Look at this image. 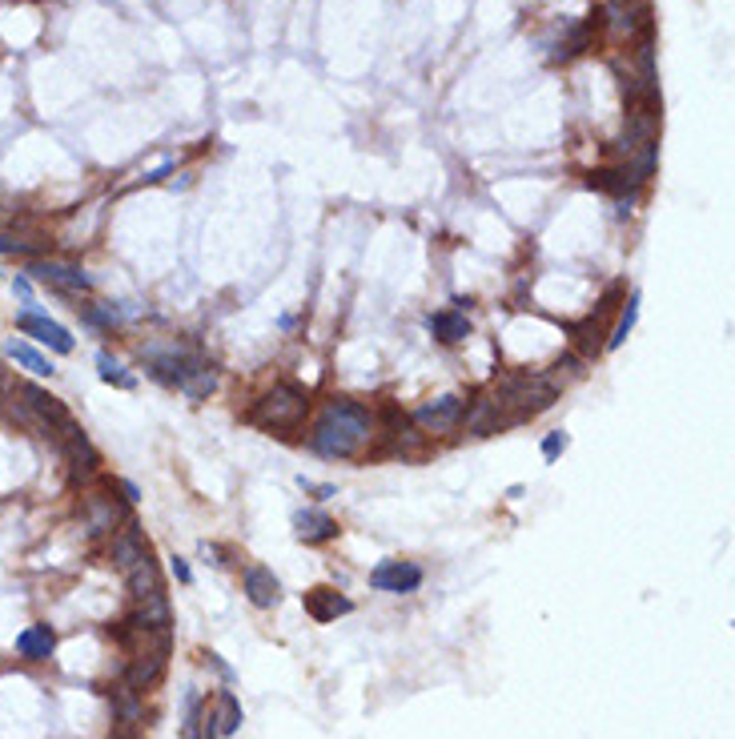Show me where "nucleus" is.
<instances>
[{
    "label": "nucleus",
    "mask_w": 735,
    "mask_h": 739,
    "mask_svg": "<svg viewBox=\"0 0 735 739\" xmlns=\"http://www.w3.org/2000/svg\"><path fill=\"white\" fill-rule=\"evenodd\" d=\"M97 370H101V378H105L109 386H121V390H133V386H137V378H133V374H125V366H121L109 350H101V354H97Z\"/></svg>",
    "instance_id": "23"
},
{
    "label": "nucleus",
    "mask_w": 735,
    "mask_h": 739,
    "mask_svg": "<svg viewBox=\"0 0 735 739\" xmlns=\"http://www.w3.org/2000/svg\"><path fill=\"white\" fill-rule=\"evenodd\" d=\"M125 583H129V595L137 599V603H145V599H157V595H165V583H161V571H157V563H153V555L141 563V567H133L129 575H125Z\"/></svg>",
    "instance_id": "15"
},
{
    "label": "nucleus",
    "mask_w": 735,
    "mask_h": 739,
    "mask_svg": "<svg viewBox=\"0 0 735 739\" xmlns=\"http://www.w3.org/2000/svg\"><path fill=\"white\" fill-rule=\"evenodd\" d=\"M555 394H559V386H555L551 378H543V374H507V378L499 382L495 406L507 410V422H519V418H527V414L547 410V406L555 402Z\"/></svg>",
    "instance_id": "2"
},
{
    "label": "nucleus",
    "mask_w": 735,
    "mask_h": 739,
    "mask_svg": "<svg viewBox=\"0 0 735 739\" xmlns=\"http://www.w3.org/2000/svg\"><path fill=\"white\" fill-rule=\"evenodd\" d=\"M17 651H21L25 659H33V663L49 659V655L57 651V635H53V627H49V623H37V627L21 631V635H17Z\"/></svg>",
    "instance_id": "16"
},
{
    "label": "nucleus",
    "mask_w": 735,
    "mask_h": 739,
    "mask_svg": "<svg viewBox=\"0 0 735 739\" xmlns=\"http://www.w3.org/2000/svg\"><path fill=\"white\" fill-rule=\"evenodd\" d=\"M117 486H121V495H125V503H137V499H141V490H137L133 482H117Z\"/></svg>",
    "instance_id": "30"
},
{
    "label": "nucleus",
    "mask_w": 735,
    "mask_h": 739,
    "mask_svg": "<svg viewBox=\"0 0 735 739\" xmlns=\"http://www.w3.org/2000/svg\"><path fill=\"white\" fill-rule=\"evenodd\" d=\"M462 422H466L470 434H495L499 426H507V414L495 406V398H478L474 410L462 414Z\"/></svg>",
    "instance_id": "17"
},
{
    "label": "nucleus",
    "mask_w": 735,
    "mask_h": 739,
    "mask_svg": "<svg viewBox=\"0 0 735 739\" xmlns=\"http://www.w3.org/2000/svg\"><path fill=\"white\" fill-rule=\"evenodd\" d=\"M306 611H310V619L314 623H334L338 615H350L354 611V603L346 599V595H338V591H330V587H314V591H306Z\"/></svg>",
    "instance_id": "11"
},
{
    "label": "nucleus",
    "mask_w": 735,
    "mask_h": 739,
    "mask_svg": "<svg viewBox=\"0 0 735 739\" xmlns=\"http://www.w3.org/2000/svg\"><path fill=\"white\" fill-rule=\"evenodd\" d=\"M0 386H5V370H0Z\"/></svg>",
    "instance_id": "31"
},
{
    "label": "nucleus",
    "mask_w": 735,
    "mask_h": 739,
    "mask_svg": "<svg viewBox=\"0 0 735 739\" xmlns=\"http://www.w3.org/2000/svg\"><path fill=\"white\" fill-rule=\"evenodd\" d=\"M37 282L53 286V290H65V294H85L89 290V278L77 270V266H65V262H29V270Z\"/></svg>",
    "instance_id": "9"
},
{
    "label": "nucleus",
    "mask_w": 735,
    "mask_h": 739,
    "mask_svg": "<svg viewBox=\"0 0 735 739\" xmlns=\"http://www.w3.org/2000/svg\"><path fill=\"white\" fill-rule=\"evenodd\" d=\"M254 418H258L262 426H270V430H290V426H298V422L306 418V394H302L298 386H290V382H278V386L254 406Z\"/></svg>",
    "instance_id": "3"
},
{
    "label": "nucleus",
    "mask_w": 735,
    "mask_h": 739,
    "mask_svg": "<svg viewBox=\"0 0 735 739\" xmlns=\"http://www.w3.org/2000/svg\"><path fill=\"white\" fill-rule=\"evenodd\" d=\"M591 185L603 189V193H615V197H627V193L639 189L623 169H595V173H591Z\"/></svg>",
    "instance_id": "22"
},
{
    "label": "nucleus",
    "mask_w": 735,
    "mask_h": 739,
    "mask_svg": "<svg viewBox=\"0 0 735 739\" xmlns=\"http://www.w3.org/2000/svg\"><path fill=\"white\" fill-rule=\"evenodd\" d=\"M245 595H250L254 607L266 611V607L282 603V583H278V575L270 567H250V571H245Z\"/></svg>",
    "instance_id": "12"
},
{
    "label": "nucleus",
    "mask_w": 735,
    "mask_h": 739,
    "mask_svg": "<svg viewBox=\"0 0 735 739\" xmlns=\"http://www.w3.org/2000/svg\"><path fill=\"white\" fill-rule=\"evenodd\" d=\"M109 559H113V567H117L121 575H129L133 567H141V563L149 559V543H145V535H141L137 523H125L121 531H113Z\"/></svg>",
    "instance_id": "7"
},
{
    "label": "nucleus",
    "mask_w": 735,
    "mask_h": 739,
    "mask_svg": "<svg viewBox=\"0 0 735 739\" xmlns=\"http://www.w3.org/2000/svg\"><path fill=\"white\" fill-rule=\"evenodd\" d=\"M603 21H607L615 41H635V37L651 33V5L647 0H611Z\"/></svg>",
    "instance_id": "4"
},
{
    "label": "nucleus",
    "mask_w": 735,
    "mask_h": 739,
    "mask_svg": "<svg viewBox=\"0 0 735 739\" xmlns=\"http://www.w3.org/2000/svg\"><path fill=\"white\" fill-rule=\"evenodd\" d=\"M430 334L438 338V342H446V346H458V342H466L470 338V322L462 318V314H454V310H442V314H430Z\"/></svg>",
    "instance_id": "18"
},
{
    "label": "nucleus",
    "mask_w": 735,
    "mask_h": 739,
    "mask_svg": "<svg viewBox=\"0 0 735 739\" xmlns=\"http://www.w3.org/2000/svg\"><path fill=\"white\" fill-rule=\"evenodd\" d=\"M0 254L29 258V254H37V245H33V241H21V237H13V233H0Z\"/></svg>",
    "instance_id": "27"
},
{
    "label": "nucleus",
    "mask_w": 735,
    "mask_h": 739,
    "mask_svg": "<svg viewBox=\"0 0 735 739\" xmlns=\"http://www.w3.org/2000/svg\"><path fill=\"white\" fill-rule=\"evenodd\" d=\"M85 322L97 326V330H113L121 322V314L113 306H105V302H93V306H85Z\"/></svg>",
    "instance_id": "25"
},
{
    "label": "nucleus",
    "mask_w": 735,
    "mask_h": 739,
    "mask_svg": "<svg viewBox=\"0 0 735 739\" xmlns=\"http://www.w3.org/2000/svg\"><path fill=\"white\" fill-rule=\"evenodd\" d=\"M374 434H378V422L366 406L350 398H334L322 406V414L310 426V450H318L322 458H354L374 442Z\"/></svg>",
    "instance_id": "1"
},
{
    "label": "nucleus",
    "mask_w": 735,
    "mask_h": 739,
    "mask_svg": "<svg viewBox=\"0 0 735 739\" xmlns=\"http://www.w3.org/2000/svg\"><path fill=\"white\" fill-rule=\"evenodd\" d=\"M370 587L374 591H390V595H410L422 587V567L418 563H402V559H386L370 571Z\"/></svg>",
    "instance_id": "6"
},
{
    "label": "nucleus",
    "mask_w": 735,
    "mask_h": 739,
    "mask_svg": "<svg viewBox=\"0 0 735 739\" xmlns=\"http://www.w3.org/2000/svg\"><path fill=\"white\" fill-rule=\"evenodd\" d=\"M635 322H639V294H631V298H627V310H623L619 326L611 330V338H607V350H619V346L627 342V334L635 330Z\"/></svg>",
    "instance_id": "24"
},
{
    "label": "nucleus",
    "mask_w": 735,
    "mask_h": 739,
    "mask_svg": "<svg viewBox=\"0 0 735 739\" xmlns=\"http://www.w3.org/2000/svg\"><path fill=\"white\" fill-rule=\"evenodd\" d=\"M113 707H117V723H121L125 731H133V727H137V723L145 719V711H141V699H137V691H133V687H125V683H121V687L113 691Z\"/></svg>",
    "instance_id": "20"
},
{
    "label": "nucleus",
    "mask_w": 735,
    "mask_h": 739,
    "mask_svg": "<svg viewBox=\"0 0 735 739\" xmlns=\"http://www.w3.org/2000/svg\"><path fill=\"white\" fill-rule=\"evenodd\" d=\"M209 723L217 727V735H233V731L241 727V703L233 699V691H221V699H217V711L209 715Z\"/></svg>",
    "instance_id": "21"
},
{
    "label": "nucleus",
    "mask_w": 735,
    "mask_h": 739,
    "mask_svg": "<svg viewBox=\"0 0 735 739\" xmlns=\"http://www.w3.org/2000/svg\"><path fill=\"white\" fill-rule=\"evenodd\" d=\"M462 414H466V402L458 394H446V398H434V402H422L414 410V422L426 430V434H454L462 426Z\"/></svg>",
    "instance_id": "5"
},
{
    "label": "nucleus",
    "mask_w": 735,
    "mask_h": 739,
    "mask_svg": "<svg viewBox=\"0 0 735 739\" xmlns=\"http://www.w3.org/2000/svg\"><path fill=\"white\" fill-rule=\"evenodd\" d=\"M5 350H9V358H13L17 366H25V370H29V374H37V378H49V374H53V362H49V358H45L41 350H33L29 342L13 338V342H9Z\"/></svg>",
    "instance_id": "19"
},
{
    "label": "nucleus",
    "mask_w": 735,
    "mask_h": 739,
    "mask_svg": "<svg viewBox=\"0 0 735 739\" xmlns=\"http://www.w3.org/2000/svg\"><path fill=\"white\" fill-rule=\"evenodd\" d=\"M563 450H567V434H563V430H551V434L543 438V458H547V462H555Z\"/></svg>",
    "instance_id": "28"
},
{
    "label": "nucleus",
    "mask_w": 735,
    "mask_h": 739,
    "mask_svg": "<svg viewBox=\"0 0 735 739\" xmlns=\"http://www.w3.org/2000/svg\"><path fill=\"white\" fill-rule=\"evenodd\" d=\"M17 326H21L29 338L45 342L49 350H57V354H73V334H69L61 322H53V318H45V314H37V310H21V314H17Z\"/></svg>",
    "instance_id": "8"
},
{
    "label": "nucleus",
    "mask_w": 735,
    "mask_h": 739,
    "mask_svg": "<svg viewBox=\"0 0 735 739\" xmlns=\"http://www.w3.org/2000/svg\"><path fill=\"white\" fill-rule=\"evenodd\" d=\"M294 535L302 543H330L338 535V523L326 511H318V507H306V511L294 515Z\"/></svg>",
    "instance_id": "13"
},
{
    "label": "nucleus",
    "mask_w": 735,
    "mask_h": 739,
    "mask_svg": "<svg viewBox=\"0 0 735 739\" xmlns=\"http://www.w3.org/2000/svg\"><path fill=\"white\" fill-rule=\"evenodd\" d=\"M61 446H65V454H69V466H73V474H77V478H93V474H97V466H101V454L93 450V442L85 438V430H77V434H73V438H65Z\"/></svg>",
    "instance_id": "14"
},
{
    "label": "nucleus",
    "mask_w": 735,
    "mask_h": 739,
    "mask_svg": "<svg viewBox=\"0 0 735 739\" xmlns=\"http://www.w3.org/2000/svg\"><path fill=\"white\" fill-rule=\"evenodd\" d=\"M173 575H177L181 583H193V571H189V563H185V559H173Z\"/></svg>",
    "instance_id": "29"
},
{
    "label": "nucleus",
    "mask_w": 735,
    "mask_h": 739,
    "mask_svg": "<svg viewBox=\"0 0 735 739\" xmlns=\"http://www.w3.org/2000/svg\"><path fill=\"white\" fill-rule=\"evenodd\" d=\"M81 515H85L89 535H113V527L121 523V507L113 495H85Z\"/></svg>",
    "instance_id": "10"
},
{
    "label": "nucleus",
    "mask_w": 735,
    "mask_h": 739,
    "mask_svg": "<svg viewBox=\"0 0 735 739\" xmlns=\"http://www.w3.org/2000/svg\"><path fill=\"white\" fill-rule=\"evenodd\" d=\"M205 719H201V703H197V695L189 691L185 695V723H181V735L185 739H197V727H201Z\"/></svg>",
    "instance_id": "26"
}]
</instances>
